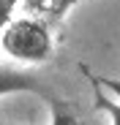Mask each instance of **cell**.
Listing matches in <instances>:
<instances>
[{
    "label": "cell",
    "mask_w": 120,
    "mask_h": 125,
    "mask_svg": "<svg viewBox=\"0 0 120 125\" xmlns=\"http://www.w3.org/2000/svg\"><path fill=\"white\" fill-rule=\"evenodd\" d=\"M0 49L19 62H44L52 57V30L36 16L11 19L0 33Z\"/></svg>",
    "instance_id": "cell-1"
},
{
    "label": "cell",
    "mask_w": 120,
    "mask_h": 125,
    "mask_svg": "<svg viewBox=\"0 0 120 125\" xmlns=\"http://www.w3.org/2000/svg\"><path fill=\"white\" fill-rule=\"evenodd\" d=\"M16 93H36V95H47L41 79L30 71L22 68H0V98L3 95H16Z\"/></svg>",
    "instance_id": "cell-2"
},
{
    "label": "cell",
    "mask_w": 120,
    "mask_h": 125,
    "mask_svg": "<svg viewBox=\"0 0 120 125\" xmlns=\"http://www.w3.org/2000/svg\"><path fill=\"white\" fill-rule=\"evenodd\" d=\"M19 3L25 6V11L36 19H41V22H47L49 27L57 25L60 19H63L79 0H19Z\"/></svg>",
    "instance_id": "cell-3"
},
{
    "label": "cell",
    "mask_w": 120,
    "mask_h": 125,
    "mask_svg": "<svg viewBox=\"0 0 120 125\" xmlns=\"http://www.w3.org/2000/svg\"><path fill=\"white\" fill-rule=\"evenodd\" d=\"M49 112H52L49 125H90L82 114H79V109L71 106V103H66V101L49 98Z\"/></svg>",
    "instance_id": "cell-4"
},
{
    "label": "cell",
    "mask_w": 120,
    "mask_h": 125,
    "mask_svg": "<svg viewBox=\"0 0 120 125\" xmlns=\"http://www.w3.org/2000/svg\"><path fill=\"white\" fill-rule=\"evenodd\" d=\"M104 84H109V82H104ZM109 87L120 95V84H109ZM96 106L101 109V112H107L109 125H120V101H117V98L104 95V93H101V87H98V82H96Z\"/></svg>",
    "instance_id": "cell-5"
},
{
    "label": "cell",
    "mask_w": 120,
    "mask_h": 125,
    "mask_svg": "<svg viewBox=\"0 0 120 125\" xmlns=\"http://www.w3.org/2000/svg\"><path fill=\"white\" fill-rule=\"evenodd\" d=\"M19 6V0H0V33L6 30V25L14 19V11Z\"/></svg>",
    "instance_id": "cell-6"
}]
</instances>
